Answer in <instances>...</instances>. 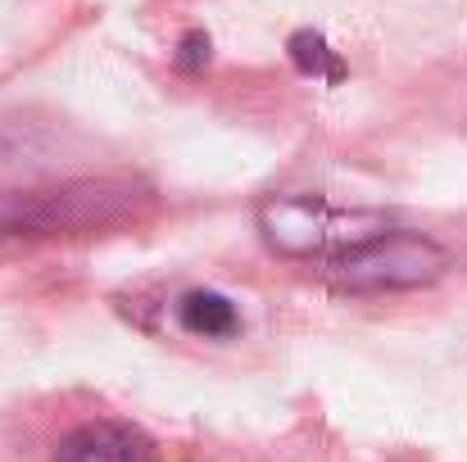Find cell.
Instances as JSON below:
<instances>
[{"instance_id": "1", "label": "cell", "mask_w": 467, "mask_h": 462, "mask_svg": "<svg viewBox=\"0 0 467 462\" xmlns=\"http://www.w3.org/2000/svg\"><path fill=\"white\" fill-rule=\"evenodd\" d=\"M150 204L137 181H64L41 190H0V236H82L132 222Z\"/></svg>"}, {"instance_id": "2", "label": "cell", "mask_w": 467, "mask_h": 462, "mask_svg": "<svg viewBox=\"0 0 467 462\" xmlns=\"http://www.w3.org/2000/svg\"><path fill=\"white\" fill-rule=\"evenodd\" d=\"M254 227L264 245L282 259H317L331 263L381 231H390V213L381 209H345L327 195H268L254 209Z\"/></svg>"}, {"instance_id": "3", "label": "cell", "mask_w": 467, "mask_h": 462, "mask_svg": "<svg viewBox=\"0 0 467 462\" xmlns=\"http://www.w3.org/2000/svg\"><path fill=\"white\" fill-rule=\"evenodd\" d=\"M450 272L445 245H436L422 231L390 227L377 241L322 263V277L340 295H395V291H422L436 286Z\"/></svg>"}, {"instance_id": "4", "label": "cell", "mask_w": 467, "mask_h": 462, "mask_svg": "<svg viewBox=\"0 0 467 462\" xmlns=\"http://www.w3.org/2000/svg\"><path fill=\"white\" fill-rule=\"evenodd\" d=\"M55 462H159V449L128 422H87L59 440Z\"/></svg>"}, {"instance_id": "5", "label": "cell", "mask_w": 467, "mask_h": 462, "mask_svg": "<svg viewBox=\"0 0 467 462\" xmlns=\"http://www.w3.org/2000/svg\"><path fill=\"white\" fill-rule=\"evenodd\" d=\"M177 326L200 340H227L241 331V313L218 291H186L177 300Z\"/></svg>"}, {"instance_id": "6", "label": "cell", "mask_w": 467, "mask_h": 462, "mask_svg": "<svg viewBox=\"0 0 467 462\" xmlns=\"http://www.w3.org/2000/svg\"><path fill=\"white\" fill-rule=\"evenodd\" d=\"M286 55H291V64L313 77V82H345V59L327 46V36L322 32H313V27H300L291 41H286Z\"/></svg>"}, {"instance_id": "7", "label": "cell", "mask_w": 467, "mask_h": 462, "mask_svg": "<svg viewBox=\"0 0 467 462\" xmlns=\"http://www.w3.org/2000/svg\"><path fill=\"white\" fill-rule=\"evenodd\" d=\"M204 64H209V36L204 32H186L182 36V50H177V68L182 73H195Z\"/></svg>"}]
</instances>
